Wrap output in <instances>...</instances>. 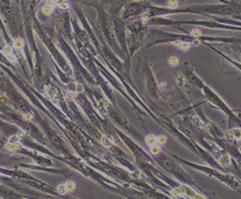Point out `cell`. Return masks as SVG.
Masks as SVG:
<instances>
[{"label":"cell","mask_w":241,"mask_h":199,"mask_svg":"<svg viewBox=\"0 0 241 199\" xmlns=\"http://www.w3.org/2000/svg\"><path fill=\"white\" fill-rule=\"evenodd\" d=\"M45 95H46V97H48L51 101H53L56 104L57 103V93H56V91H55V89L54 88H52V87H46L45 88Z\"/></svg>","instance_id":"cell-1"},{"label":"cell","mask_w":241,"mask_h":199,"mask_svg":"<svg viewBox=\"0 0 241 199\" xmlns=\"http://www.w3.org/2000/svg\"><path fill=\"white\" fill-rule=\"evenodd\" d=\"M2 54L6 56V57L9 58V60L11 62H15L16 61V58L15 56L13 55V51H12V47L11 46H5L2 49Z\"/></svg>","instance_id":"cell-2"},{"label":"cell","mask_w":241,"mask_h":199,"mask_svg":"<svg viewBox=\"0 0 241 199\" xmlns=\"http://www.w3.org/2000/svg\"><path fill=\"white\" fill-rule=\"evenodd\" d=\"M101 143L103 144L104 147L108 148L114 143V139H113V137H111V136H103L101 139Z\"/></svg>","instance_id":"cell-3"},{"label":"cell","mask_w":241,"mask_h":199,"mask_svg":"<svg viewBox=\"0 0 241 199\" xmlns=\"http://www.w3.org/2000/svg\"><path fill=\"white\" fill-rule=\"evenodd\" d=\"M218 162L223 166H228V165H230V163H231V160H230V157L228 154H224L222 157H219Z\"/></svg>","instance_id":"cell-4"},{"label":"cell","mask_w":241,"mask_h":199,"mask_svg":"<svg viewBox=\"0 0 241 199\" xmlns=\"http://www.w3.org/2000/svg\"><path fill=\"white\" fill-rule=\"evenodd\" d=\"M173 45L176 46V47L182 49V51H189L190 49V44L189 43H185V42H181V41H177L173 43Z\"/></svg>","instance_id":"cell-5"},{"label":"cell","mask_w":241,"mask_h":199,"mask_svg":"<svg viewBox=\"0 0 241 199\" xmlns=\"http://www.w3.org/2000/svg\"><path fill=\"white\" fill-rule=\"evenodd\" d=\"M229 136L232 138H236L237 140H241V129H231V130H229Z\"/></svg>","instance_id":"cell-6"},{"label":"cell","mask_w":241,"mask_h":199,"mask_svg":"<svg viewBox=\"0 0 241 199\" xmlns=\"http://www.w3.org/2000/svg\"><path fill=\"white\" fill-rule=\"evenodd\" d=\"M52 5H55L56 7H58V8H60V9H68L69 8V6H70V3H69L68 1H52L51 2Z\"/></svg>","instance_id":"cell-7"},{"label":"cell","mask_w":241,"mask_h":199,"mask_svg":"<svg viewBox=\"0 0 241 199\" xmlns=\"http://www.w3.org/2000/svg\"><path fill=\"white\" fill-rule=\"evenodd\" d=\"M6 149L8 151L15 152V151H19L20 149H21V145H20V143H8L6 145Z\"/></svg>","instance_id":"cell-8"},{"label":"cell","mask_w":241,"mask_h":199,"mask_svg":"<svg viewBox=\"0 0 241 199\" xmlns=\"http://www.w3.org/2000/svg\"><path fill=\"white\" fill-rule=\"evenodd\" d=\"M13 46L16 49H22L24 47V41L22 38H14L13 39Z\"/></svg>","instance_id":"cell-9"},{"label":"cell","mask_w":241,"mask_h":199,"mask_svg":"<svg viewBox=\"0 0 241 199\" xmlns=\"http://www.w3.org/2000/svg\"><path fill=\"white\" fill-rule=\"evenodd\" d=\"M53 8H54V7L52 6V3H49V5H46V6H44V7L42 8V12L44 13L45 15H51L52 12H53Z\"/></svg>","instance_id":"cell-10"},{"label":"cell","mask_w":241,"mask_h":199,"mask_svg":"<svg viewBox=\"0 0 241 199\" xmlns=\"http://www.w3.org/2000/svg\"><path fill=\"white\" fill-rule=\"evenodd\" d=\"M65 187H66V189H67V191H69V193H71V191H74L76 189V184L74 183V182H67V183L65 184Z\"/></svg>","instance_id":"cell-11"},{"label":"cell","mask_w":241,"mask_h":199,"mask_svg":"<svg viewBox=\"0 0 241 199\" xmlns=\"http://www.w3.org/2000/svg\"><path fill=\"white\" fill-rule=\"evenodd\" d=\"M156 141H157V138H156V136H154V135H149L146 137V142L149 145H154L156 143Z\"/></svg>","instance_id":"cell-12"},{"label":"cell","mask_w":241,"mask_h":199,"mask_svg":"<svg viewBox=\"0 0 241 199\" xmlns=\"http://www.w3.org/2000/svg\"><path fill=\"white\" fill-rule=\"evenodd\" d=\"M183 188H184V191H185V195H187L189 197H195V191H194L192 188L191 187H187V186H183Z\"/></svg>","instance_id":"cell-13"},{"label":"cell","mask_w":241,"mask_h":199,"mask_svg":"<svg viewBox=\"0 0 241 199\" xmlns=\"http://www.w3.org/2000/svg\"><path fill=\"white\" fill-rule=\"evenodd\" d=\"M150 152L152 154H158L160 152V147H159V145H157V144L151 145V147H150Z\"/></svg>","instance_id":"cell-14"},{"label":"cell","mask_w":241,"mask_h":199,"mask_svg":"<svg viewBox=\"0 0 241 199\" xmlns=\"http://www.w3.org/2000/svg\"><path fill=\"white\" fill-rule=\"evenodd\" d=\"M20 135H16V136H12L11 138L9 139V143H19V140H20Z\"/></svg>","instance_id":"cell-15"},{"label":"cell","mask_w":241,"mask_h":199,"mask_svg":"<svg viewBox=\"0 0 241 199\" xmlns=\"http://www.w3.org/2000/svg\"><path fill=\"white\" fill-rule=\"evenodd\" d=\"M169 64H170V66H172V67H177V66L179 65V59L177 57H171L169 59Z\"/></svg>","instance_id":"cell-16"},{"label":"cell","mask_w":241,"mask_h":199,"mask_svg":"<svg viewBox=\"0 0 241 199\" xmlns=\"http://www.w3.org/2000/svg\"><path fill=\"white\" fill-rule=\"evenodd\" d=\"M191 34H192V36H194V37H200V36L202 35V32H201L200 29H193L192 31H191Z\"/></svg>","instance_id":"cell-17"},{"label":"cell","mask_w":241,"mask_h":199,"mask_svg":"<svg viewBox=\"0 0 241 199\" xmlns=\"http://www.w3.org/2000/svg\"><path fill=\"white\" fill-rule=\"evenodd\" d=\"M57 190H58V193L60 195H65L66 193H67V189H66L65 185H59V186L57 187Z\"/></svg>","instance_id":"cell-18"},{"label":"cell","mask_w":241,"mask_h":199,"mask_svg":"<svg viewBox=\"0 0 241 199\" xmlns=\"http://www.w3.org/2000/svg\"><path fill=\"white\" fill-rule=\"evenodd\" d=\"M157 141L160 144H164L167 142V137L166 136H159V137H157Z\"/></svg>","instance_id":"cell-19"},{"label":"cell","mask_w":241,"mask_h":199,"mask_svg":"<svg viewBox=\"0 0 241 199\" xmlns=\"http://www.w3.org/2000/svg\"><path fill=\"white\" fill-rule=\"evenodd\" d=\"M23 118H24V120L30 121V120H31V119L33 118V115L31 114V113H25V114L23 115Z\"/></svg>","instance_id":"cell-20"},{"label":"cell","mask_w":241,"mask_h":199,"mask_svg":"<svg viewBox=\"0 0 241 199\" xmlns=\"http://www.w3.org/2000/svg\"><path fill=\"white\" fill-rule=\"evenodd\" d=\"M168 7H169V8H177L178 1H169L168 2Z\"/></svg>","instance_id":"cell-21"},{"label":"cell","mask_w":241,"mask_h":199,"mask_svg":"<svg viewBox=\"0 0 241 199\" xmlns=\"http://www.w3.org/2000/svg\"><path fill=\"white\" fill-rule=\"evenodd\" d=\"M67 96H68V98L74 100V98L76 97V93H74V92H69V93L67 94Z\"/></svg>","instance_id":"cell-22"},{"label":"cell","mask_w":241,"mask_h":199,"mask_svg":"<svg viewBox=\"0 0 241 199\" xmlns=\"http://www.w3.org/2000/svg\"><path fill=\"white\" fill-rule=\"evenodd\" d=\"M141 20H143V23H147L148 22V16L146 14H144L143 18H141Z\"/></svg>","instance_id":"cell-23"},{"label":"cell","mask_w":241,"mask_h":199,"mask_svg":"<svg viewBox=\"0 0 241 199\" xmlns=\"http://www.w3.org/2000/svg\"><path fill=\"white\" fill-rule=\"evenodd\" d=\"M101 104L103 106H108L110 103H108V101H106V100H103V101H101Z\"/></svg>","instance_id":"cell-24"},{"label":"cell","mask_w":241,"mask_h":199,"mask_svg":"<svg viewBox=\"0 0 241 199\" xmlns=\"http://www.w3.org/2000/svg\"><path fill=\"white\" fill-rule=\"evenodd\" d=\"M77 91L78 92H82V91H83V87H82L81 84H78L77 85Z\"/></svg>","instance_id":"cell-25"},{"label":"cell","mask_w":241,"mask_h":199,"mask_svg":"<svg viewBox=\"0 0 241 199\" xmlns=\"http://www.w3.org/2000/svg\"><path fill=\"white\" fill-rule=\"evenodd\" d=\"M0 102H1V104H6V103L8 102V100L7 98H0Z\"/></svg>","instance_id":"cell-26"},{"label":"cell","mask_w":241,"mask_h":199,"mask_svg":"<svg viewBox=\"0 0 241 199\" xmlns=\"http://www.w3.org/2000/svg\"><path fill=\"white\" fill-rule=\"evenodd\" d=\"M195 199H205L203 196H200V195H195V197H194Z\"/></svg>","instance_id":"cell-27"},{"label":"cell","mask_w":241,"mask_h":199,"mask_svg":"<svg viewBox=\"0 0 241 199\" xmlns=\"http://www.w3.org/2000/svg\"><path fill=\"white\" fill-rule=\"evenodd\" d=\"M166 85H167L166 82H161V83H160V88H161V89H163L164 87H166Z\"/></svg>","instance_id":"cell-28"},{"label":"cell","mask_w":241,"mask_h":199,"mask_svg":"<svg viewBox=\"0 0 241 199\" xmlns=\"http://www.w3.org/2000/svg\"><path fill=\"white\" fill-rule=\"evenodd\" d=\"M194 45H199V41H194Z\"/></svg>","instance_id":"cell-29"}]
</instances>
